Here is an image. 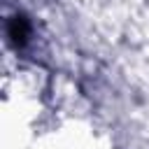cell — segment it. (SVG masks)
<instances>
[{
    "label": "cell",
    "instance_id": "1",
    "mask_svg": "<svg viewBox=\"0 0 149 149\" xmlns=\"http://www.w3.org/2000/svg\"><path fill=\"white\" fill-rule=\"evenodd\" d=\"M26 35H28V23H26V19H23V16H14V19L9 21V37L21 44V42L26 40Z\"/></svg>",
    "mask_w": 149,
    "mask_h": 149
}]
</instances>
